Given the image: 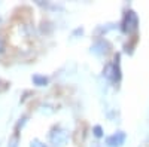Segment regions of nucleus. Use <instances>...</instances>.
I'll use <instances>...</instances> for the list:
<instances>
[{"instance_id":"obj_1","label":"nucleus","mask_w":149,"mask_h":147,"mask_svg":"<svg viewBox=\"0 0 149 147\" xmlns=\"http://www.w3.org/2000/svg\"><path fill=\"white\" fill-rule=\"evenodd\" d=\"M127 24H128V30L127 31H131L134 30L136 27H137V17H136L134 12H128V14L125 15V19H124V24H122V30L125 31L127 28Z\"/></svg>"},{"instance_id":"obj_2","label":"nucleus","mask_w":149,"mask_h":147,"mask_svg":"<svg viewBox=\"0 0 149 147\" xmlns=\"http://www.w3.org/2000/svg\"><path fill=\"white\" fill-rule=\"evenodd\" d=\"M124 140H125V134H124V132H116L115 135L109 137L106 140V143L109 146H112V147H118V146H121L124 143Z\"/></svg>"},{"instance_id":"obj_3","label":"nucleus","mask_w":149,"mask_h":147,"mask_svg":"<svg viewBox=\"0 0 149 147\" xmlns=\"http://www.w3.org/2000/svg\"><path fill=\"white\" fill-rule=\"evenodd\" d=\"M33 80H34L36 85H39V86L48 83V79H46V77H42V76H33Z\"/></svg>"},{"instance_id":"obj_4","label":"nucleus","mask_w":149,"mask_h":147,"mask_svg":"<svg viewBox=\"0 0 149 147\" xmlns=\"http://www.w3.org/2000/svg\"><path fill=\"white\" fill-rule=\"evenodd\" d=\"M94 134H95V137H102L103 135V129H102V126H94Z\"/></svg>"}]
</instances>
